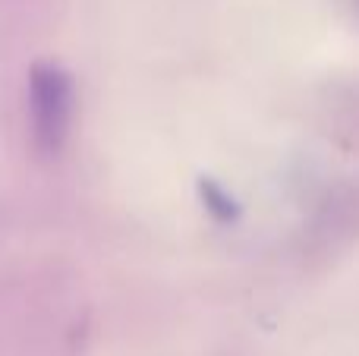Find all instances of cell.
Listing matches in <instances>:
<instances>
[{"instance_id": "1", "label": "cell", "mask_w": 359, "mask_h": 356, "mask_svg": "<svg viewBox=\"0 0 359 356\" xmlns=\"http://www.w3.org/2000/svg\"><path fill=\"white\" fill-rule=\"evenodd\" d=\"M73 79L57 63H35L29 73L32 139L41 155H57L73 126Z\"/></svg>"}, {"instance_id": "2", "label": "cell", "mask_w": 359, "mask_h": 356, "mask_svg": "<svg viewBox=\"0 0 359 356\" xmlns=\"http://www.w3.org/2000/svg\"><path fill=\"white\" fill-rule=\"evenodd\" d=\"M202 193H205V199L211 202V208H215V212H221L224 218H227V214L233 212V208H227V205H233V202H230L227 196H224L221 189H217V186H215V183H211V180H205V183H202Z\"/></svg>"}]
</instances>
